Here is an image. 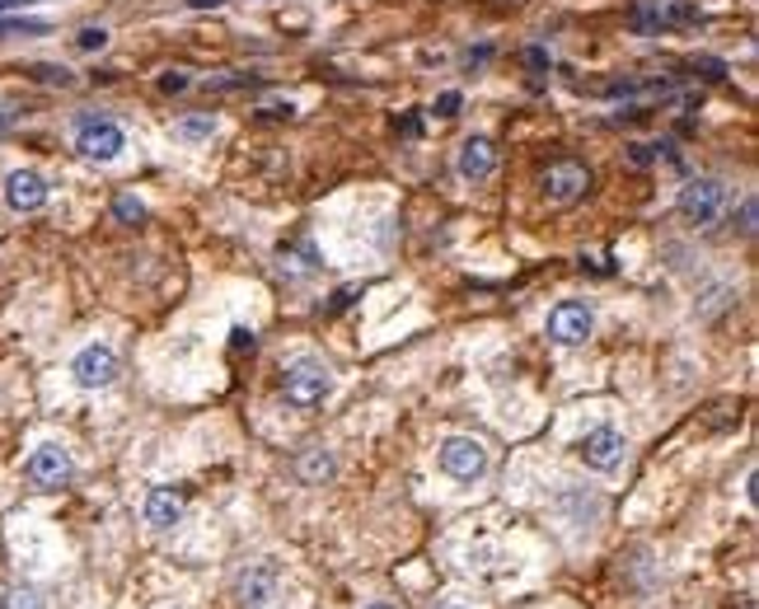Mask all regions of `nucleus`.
Segmentation results:
<instances>
[{
    "mask_svg": "<svg viewBox=\"0 0 759 609\" xmlns=\"http://www.w3.org/2000/svg\"><path fill=\"white\" fill-rule=\"evenodd\" d=\"M333 394V371L314 357H295L287 371H281V398L291 408H320Z\"/></svg>",
    "mask_w": 759,
    "mask_h": 609,
    "instance_id": "obj_1",
    "label": "nucleus"
},
{
    "mask_svg": "<svg viewBox=\"0 0 759 609\" xmlns=\"http://www.w3.org/2000/svg\"><path fill=\"white\" fill-rule=\"evenodd\" d=\"M70 142H76V150L85 155V160L109 165V160H118V155L127 150V132H122L113 117H99V113H90V117H80V122H76V132H70Z\"/></svg>",
    "mask_w": 759,
    "mask_h": 609,
    "instance_id": "obj_2",
    "label": "nucleus"
},
{
    "mask_svg": "<svg viewBox=\"0 0 759 609\" xmlns=\"http://www.w3.org/2000/svg\"><path fill=\"white\" fill-rule=\"evenodd\" d=\"M436 464L455 483H479L488 474V446L479 437H446L436 446Z\"/></svg>",
    "mask_w": 759,
    "mask_h": 609,
    "instance_id": "obj_3",
    "label": "nucleus"
},
{
    "mask_svg": "<svg viewBox=\"0 0 759 609\" xmlns=\"http://www.w3.org/2000/svg\"><path fill=\"white\" fill-rule=\"evenodd\" d=\"M680 216L694 225H717L722 212H727V183L722 179H690L680 188Z\"/></svg>",
    "mask_w": 759,
    "mask_h": 609,
    "instance_id": "obj_4",
    "label": "nucleus"
},
{
    "mask_svg": "<svg viewBox=\"0 0 759 609\" xmlns=\"http://www.w3.org/2000/svg\"><path fill=\"white\" fill-rule=\"evenodd\" d=\"M70 375H76L80 390H109L122 375V361H118V352L109 342H90V347H80L76 352V361H70Z\"/></svg>",
    "mask_w": 759,
    "mask_h": 609,
    "instance_id": "obj_5",
    "label": "nucleus"
},
{
    "mask_svg": "<svg viewBox=\"0 0 759 609\" xmlns=\"http://www.w3.org/2000/svg\"><path fill=\"white\" fill-rule=\"evenodd\" d=\"M595 334V309L587 301H558L549 309V338L558 347H581Z\"/></svg>",
    "mask_w": 759,
    "mask_h": 609,
    "instance_id": "obj_6",
    "label": "nucleus"
},
{
    "mask_svg": "<svg viewBox=\"0 0 759 609\" xmlns=\"http://www.w3.org/2000/svg\"><path fill=\"white\" fill-rule=\"evenodd\" d=\"M577 455H581V464H587V469H595V474H610V469L624 464L628 441H624L620 427H595V431H587V437H581Z\"/></svg>",
    "mask_w": 759,
    "mask_h": 609,
    "instance_id": "obj_7",
    "label": "nucleus"
},
{
    "mask_svg": "<svg viewBox=\"0 0 759 609\" xmlns=\"http://www.w3.org/2000/svg\"><path fill=\"white\" fill-rule=\"evenodd\" d=\"M24 474H29V483H33V487H66V483H70V474H76V464H70L66 446H57V441H43V446L29 455Z\"/></svg>",
    "mask_w": 759,
    "mask_h": 609,
    "instance_id": "obj_8",
    "label": "nucleus"
},
{
    "mask_svg": "<svg viewBox=\"0 0 759 609\" xmlns=\"http://www.w3.org/2000/svg\"><path fill=\"white\" fill-rule=\"evenodd\" d=\"M587 188H591V169L577 165V160H558V165H549V173H544V198L558 202V206L577 202Z\"/></svg>",
    "mask_w": 759,
    "mask_h": 609,
    "instance_id": "obj_9",
    "label": "nucleus"
},
{
    "mask_svg": "<svg viewBox=\"0 0 759 609\" xmlns=\"http://www.w3.org/2000/svg\"><path fill=\"white\" fill-rule=\"evenodd\" d=\"M277 567L272 563H249L239 572L235 582V596H239V609H268L272 596H277Z\"/></svg>",
    "mask_w": 759,
    "mask_h": 609,
    "instance_id": "obj_10",
    "label": "nucleus"
},
{
    "mask_svg": "<svg viewBox=\"0 0 759 609\" xmlns=\"http://www.w3.org/2000/svg\"><path fill=\"white\" fill-rule=\"evenodd\" d=\"M47 179L38 169H14L5 179V206L10 212H38V206H47Z\"/></svg>",
    "mask_w": 759,
    "mask_h": 609,
    "instance_id": "obj_11",
    "label": "nucleus"
},
{
    "mask_svg": "<svg viewBox=\"0 0 759 609\" xmlns=\"http://www.w3.org/2000/svg\"><path fill=\"white\" fill-rule=\"evenodd\" d=\"M183 507H188L183 487H150V493H146V526L165 534V530H174L183 520Z\"/></svg>",
    "mask_w": 759,
    "mask_h": 609,
    "instance_id": "obj_12",
    "label": "nucleus"
},
{
    "mask_svg": "<svg viewBox=\"0 0 759 609\" xmlns=\"http://www.w3.org/2000/svg\"><path fill=\"white\" fill-rule=\"evenodd\" d=\"M455 169H460L465 183H483L492 169H498V146L488 142V136H469V142L460 146V160H455Z\"/></svg>",
    "mask_w": 759,
    "mask_h": 609,
    "instance_id": "obj_13",
    "label": "nucleus"
},
{
    "mask_svg": "<svg viewBox=\"0 0 759 609\" xmlns=\"http://www.w3.org/2000/svg\"><path fill=\"white\" fill-rule=\"evenodd\" d=\"M174 136H179V142H211V136H216V117L211 113H192V117H179L174 122Z\"/></svg>",
    "mask_w": 759,
    "mask_h": 609,
    "instance_id": "obj_14",
    "label": "nucleus"
},
{
    "mask_svg": "<svg viewBox=\"0 0 759 609\" xmlns=\"http://www.w3.org/2000/svg\"><path fill=\"white\" fill-rule=\"evenodd\" d=\"M295 474L305 478V483H324L333 474V460L324 455V450H305V455H300V464H295Z\"/></svg>",
    "mask_w": 759,
    "mask_h": 609,
    "instance_id": "obj_15",
    "label": "nucleus"
},
{
    "mask_svg": "<svg viewBox=\"0 0 759 609\" xmlns=\"http://www.w3.org/2000/svg\"><path fill=\"white\" fill-rule=\"evenodd\" d=\"M0 609H43V596L33 586H10L5 596H0Z\"/></svg>",
    "mask_w": 759,
    "mask_h": 609,
    "instance_id": "obj_16",
    "label": "nucleus"
},
{
    "mask_svg": "<svg viewBox=\"0 0 759 609\" xmlns=\"http://www.w3.org/2000/svg\"><path fill=\"white\" fill-rule=\"evenodd\" d=\"M33 80H43V84H70V71H66V66H33Z\"/></svg>",
    "mask_w": 759,
    "mask_h": 609,
    "instance_id": "obj_17",
    "label": "nucleus"
},
{
    "mask_svg": "<svg viewBox=\"0 0 759 609\" xmlns=\"http://www.w3.org/2000/svg\"><path fill=\"white\" fill-rule=\"evenodd\" d=\"M113 212H118V221H141V216H146V206H141L136 198H118Z\"/></svg>",
    "mask_w": 759,
    "mask_h": 609,
    "instance_id": "obj_18",
    "label": "nucleus"
},
{
    "mask_svg": "<svg viewBox=\"0 0 759 609\" xmlns=\"http://www.w3.org/2000/svg\"><path fill=\"white\" fill-rule=\"evenodd\" d=\"M80 52H99L103 43H109V33H103V29H80Z\"/></svg>",
    "mask_w": 759,
    "mask_h": 609,
    "instance_id": "obj_19",
    "label": "nucleus"
},
{
    "mask_svg": "<svg viewBox=\"0 0 759 609\" xmlns=\"http://www.w3.org/2000/svg\"><path fill=\"white\" fill-rule=\"evenodd\" d=\"M460 103H465L460 94H455V90H446V94L436 99V113H440V117H455V113H460Z\"/></svg>",
    "mask_w": 759,
    "mask_h": 609,
    "instance_id": "obj_20",
    "label": "nucleus"
},
{
    "mask_svg": "<svg viewBox=\"0 0 759 609\" xmlns=\"http://www.w3.org/2000/svg\"><path fill=\"white\" fill-rule=\"evenodd\" d=\"M740 235H755V198H746V206H740Z\"/></svg>",
    "mask_w": 759,
    "mask_h": 609,
    "instance_id": "obj_21",
    "label": "nucleus"
},
{
    "mask_svg": "<svg viewBox=\"0 0 759 609\" xmlns=\"http://www.w3.org/2000/svg\"><path fill=\"white\" fill-rule=\"evenodd\" d=\"M160 90H165V94H179V90H188V76H179V71H169V76L160 80Z\"/></svg>",
    "mask_w": 759,
    "mask_h": 609,
    "instance_id": "obj_22",
    "label": "nucleus"
},
{
    "mask_svg": "<svg viewBox=\"0 0 759 609\" xmlns=\"http://www.w3.org/2000/svg\"><path fill=\"white\" fill-rule=\"evenodd\" d=\"M188 5H198V10H207V5H221V0H188Z\"/></svg>",
    "mask_w": 759,
    "mask_h": 609,
    "instance_id": "obj_23",
    "label": "nucleus"
},
{
    "mask_svg": "<svg viewBox=\"0 0 759 609\" xmlns=\"http://www.w3.org/2000/svg\"><path fill=\"white\" fill-rule=\"evenodd\" d=\"M366 609H399V605H390V600H376V605H366Z\"/></svg>",
    "mask_w": 759,
    "mask_h": 609,
    "instance_id": "obj_24",
    "label": "nucleus"
},
{
    "mask_svg": "<svg viewBox=\"0 0 759 609\" xmlns=\"http://www.w3.org/2000/svg\"><path fill=\"white\" fill-rule=\"evenodd\" d=\"M10 5H24V0H0V10H10Z\"/></svg>",
    "mask_w": 759,
    "mask_h": 609,
    "instance_id": "obj_25",
    "label": "nucleus"
},
{
    "mask_svg": "<svg viewBox=\"0 0 759 609\" xmlns=\"http://www.w3.org/2000/svg\"><path fill=\"white\" fill-rule=\"evenodd\" d=\"M10 127V113H0V132H5Z\"/></svg>",
    "mask_w": 759,
    "mask_h": 609,
    "instance_id": "obj_26",
    "label": "nucleus"
},
{
    "mask_svg": "<svg viewBox=\"0 0 759 609\" xmlns=\"http://www.w3.org/2000/svg\"><path fill=\"white\" fill-rule=\"evenodd\" d=\"M446 609H460V605H446Z\"/></svg>",
    "mask_w": 759,
    "mask_h": 609,
    "instance_id": "obj_27",
    "label": "nucleus"
}]
</instances>
